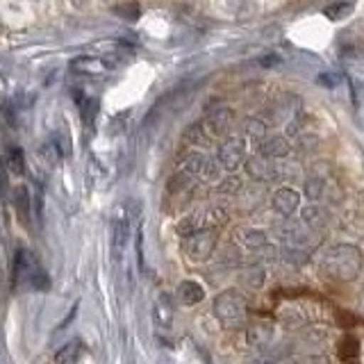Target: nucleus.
<instances>
[{"mask_svg":"<svg viewBox=\"0 0 364 364\" xmlns=\"http://www.w3.org/2000/svg\"><path fill=\"white\" fill-rule=\"evenodd\" d=\"M14 208L16 212L21 214V219L23 221H30V210H32V200H30V191L26 185H21L14 189Z\"/></svg>","mask_w":364,"mask_h":364,"instance_id":"obj_18","label":"nucleus"},{"mask_svg":"<svg viewBox=\"0 0 364 364\" xmlns=\"http://www.w3.org/2000/svg\"><path fill=\"white\" fill-rule=\"evenodd\" d=\"M244 168H246L248 178H253V180H269V178H273V166L269 164V159L262 157V155L248 157L246 162H244Z\"/></svg>","mask_w":364,"mask_h":364,"instance_id":"obj_16","label":"nucleus"},{"mask_svg":"<svg viewBox=\"0 0 364 364\" xmlns=\"http://www.w3.org/2000/svg\"><path fill=\"white\" fill-rule=\"evenodd\" d=\"M289 153H291V146L287 141V136H282V134L267 136V139L259 144V155L267 159H284Z\"/></svg>","mask_w":364,"mask_h":364,"instance_id":"obj_11","label":"nucleus"},{"mask_svg":"<svg viewBox=\"0 0 364 364\" xmlns=\"http://www.w3.org/2000/svg\"><path fill=\"white\" fill-rule=\"evenodd\" d=\"M278 321L287 330H301L303 326H307V314L303 312V307L291 303V305H284L278 310Z\"/></svg>","mask_w":364,"mask_h":364,"instance_id":"obj_14","label":"nucleus"},{"mask_svg":"<svg viewBox=\"0 0 364 364\" xmlns=\"http://www.w3.org/2000/svg\"><path fill=\"white\" fill-rule=\"evenodd\" d=\"M294 364H328V360L323 355H303V358H296Z\"/></svg>","mask_w":364,"mask_h":364,"instance_id":"obj_30","label":"nucleus"},{"mask_svg":"<svg viewBox=\"0 0 364 364\" xmlns=\"http://www.w3.org/2000/svg\"><path fill=\"white\" fill-rule=\"evenodd\" d=\"M180 171H185V173L193 176V178H200L205 182H212L219 178L221 173V166L214 164L210 157H205L203 153H189L185 159H182L180 164Z\"/></svg>","mask_w":364,"mask_h":364,"instance_id":"obj_6","label":"nucleus"},{"mask_svg":"<svg viewBox=\"0 0 364 364\" xmlns=\"http://www.w3.org/2000/svg\"><path fill=\"white\" fill-rule=\"evenodd\" d=\"M232 123H235V112L230 107H225V105H216L208 112V117H205L203 125H205V130H208L212 136H223L230 132L232 128Z\"/></svg>","mask_w":364,"mask_h":364,"instance_id":"obj_9","label":"nucleus"},{"mask_svg":"<svg viewBox=\"0 0 364 364\" xmlns=\"http://www.w3.org/2000/svg\"><path fill=\"white\" fill-rule=\"evenodd\" d=\"M136 259H139V267L144 269V230L141 228L136 230Z\"/></svg>","mask_w":364,"mask_h":364,"instance_id":"obj_32","label":"nucleus"},{"mask_svg":"<svg viewBox=\"0 0 364 364\" xmlns=\"http://www.w3.org/2000/svg\"><path fill=\"white\" fill-rule=\"evenodd\" d=\"M242 280H244V284H248L250 289H259V287H264V282H267V271L259 264H253V267L244 269Z\"/></svg>","mask_w":364,"mask_h":364,"instance_id":"obj_20","label":"nucleus"},{"mask_svg":"<svg viewBox=\"0 0 364 364\" xmlns=\"http://www.w3.org/2000/svg\"><path fill=\"white\" fill-rule=\"evenodd\" d=\"M321 276L337 282H350L360 278L364 269V253L355 244H335L321 257Z\"/></svg>","mask_w":364,"mask_h":364,"instance_id":"obj_1","label":"nucleus"},{"mask_svg":"<svg viewBox=\"0 0 364 364\" xmlns=\"http://www.w3.org/2000/svg\"><path fill=\"white\" fill-rule=\"evenodd\" d=\"M82 341L80 339H73V341H68L66 346H62L60 350H57V355H55V362L57 364H75L80 360V355H82Z\"/></svg>","mask_w":364,"mask_h":364,"instance_id":"obj_17","label":"nucleus"},{"mask_svg":"<svg viewBox=\"0 0 364 364\" xmlns=\"http://www.w3.org/2000/svg\"><path fill=\"white\" fill-rule=\"evenodd\" d=\"M153 318L159 328H171V323H173V305H171L166 294H159L153 303Z\"/></svg>","mask_w":364,"mask_h":364,"instance_id":"obj_15","label":"nucleus"},{"mask_svg":"<svg viewBox=\"0 0 364 364\" xmlns=\"http://www.w3.org/2000/svg\"><path fill=\"white\" fill-rule=\"evenodd\" d=\"M244 364H280V360H273L269 355H257L253 360H246Z\"/></svg>","mask_w":364,"mask_h":364,"instance_id":"obj_34","label":"nucleus"},{"mask_svg":"<svg viewBox=\"0 0 364 364\" xmlns=\"http://www.w3.org/2000/svg\"><path fill=\"white\" fill-rule=\"evenodd\" d=\"M176 296L182 305L191 307V305H198L205 299V287L196 280H182L176 289Z\"/></svg>","mask_w":364,"mask_h":364,"instance_id":"obj_13","label":"nucleus"},{"mask_svg":"<svg viewBox=\"0 0 364 364\" xmlns=\"http://www.w3.org/2000/svg\"><path fill=\"white\" fill-rule=\"evenodd\" d=\"M7 193V164L0 159V196Z\"/></svg>","mask_w":364,"mask_h":364,"instance_id":"obj_33","label":"nucleus"},{"mask_svg":"<svg viewBox=\"0 0 364 364\" xmlns=\"http://www.w3.org/2000/svg\"><path fill=\"white\" fill-rule=\"evenodd\" d=\"M130 242V216H117L112 221V248L117 257L125 250Z\"/></svg>","mask_w":364,"mask_h":364,"instance_id":"obj_12","label":"nucleus"},{"mask_svg":"<svg viewBox=\"0 0 364 364\" xmlns=\"http://www.w3.org/2000/svg\"><path fill=\"white\" fill-rule=\"evenodd\" d=\"M246 132L248 136H253V139H267V123L262 119H248L246 121Z\"/></svg>","mask_w":364,"mask_h":364,"instance_id":"obj_26","label":"nucleus"},{"mask_svg":"<svg viewBox=\"0 0 364 364\" xmlns=\"http://www.w3.org/2000/svg\"><path fill=\"white\" fill-rule=\"evenodd\" d=\"M301 219L307 228H318L323 223V210L321 205L310 203V205H303L301 208Z\"/></svg>","mask_w":364,"mask_h":364,"instance_id":"obj_21","label":"nucleus"},{"mask_svg":"<svg viewBox=\"0 0 364 364\" xmlns=\"http://www.w3.org/2000/svg\"><path fill=\"white\" fill-rule=\"evenodd\" d=\"M303 125H305V117H299V119L291 121V123L287 125V134H289V136L301 134V132H303Z\"/></svg>","mask_w":364,"mask_h":364,"instance_id":"obj_31","label":"nucleus"},{"mask_svg":"<svg viewBox=\"0 0 364 364\" xmlns=\"http://www.w3.org/2000/svg\"><path fill=\"white\" fill-rule=\"evenodd\" d=\"M350 11H353V3H348V0H339V3L328 5L323 9V14L328 18H333V21H341V18H346Z\"/></svg>","mask_w":364,"mask_h":364,"instance_id":"obj_24","label":"nucleus"},{"mask_svg":"<svg viewBox=\"0 0 364 364\" xmlns=\"http://www.w3.org/2000/svg\"><path fill=\"white\" fill-rule=\"evenodd\" d=\"M185 141L191 146H208V134H205L203 123H193L185 130Z\"/></svg>","mask_w":364,"mask_h":364,"instance_id":"obj_23","label":"nucleus"},{"mask_svg":"<svg viewBox=\"0 0 364 364\" xmlns=\"http://www.w3.org/2000/svg\"><path fill=\"white\" fill-rule=\"evenodd\" d=\"M242 180H239L237 176H230V178H225L219 182V187H216V191L219 193H225V196H235V193L242 191Z\"/></svg>","mask_w":364,"mask_h":364,"instance_id":"obj_27","label":"nucleus"},{"mask_svg":"<svg viewBox=\"0 0 364 364\" xmlns=\"http://www.w3.org/2000/svg\"><path fill=\"white\" fill-rule=\"evenodd\" d=\"M32 210L37 212V219L43 221V191L37 189L34 191V198H32Z\"/></svg>","mask_w":364,"mask_h":364,"instance_id":"obj_29","label":"nucleus"},{"mask_svg":"<svg viewBox=\"0 0 364 364\" xmlns=\"http://www.w3.org/2000/svg\"><path fill=\"white\" fill-rule=\"evenodd\" d=\"M303 193H305V198L310 200V203H318V200H321L323 193H326V182H323V178H318V176L307 178L305 185H303Z\"/></svg>","mask_w":364,"mask_h":364,"instance_id":"obj_19","label":"nucleus"},{"mask_svg":"<svg viewBox=\"0 0 364 364\" xmlns=\"http://www.w3.org/2000/svg\"><path fill=\"white\" fill-rule=\"evenodd\" d=\"M62 146L57 144L55 139L53 141H46L43 146H41V151H39V155H41V159L48 166H55V164H60V159H62Z\"/></svg>","mask_w":364,"mask_h":364,"instance_id":"obj_22","label":"nucleus"},{"mask_svg":"<svg viewBox=\"0 0 364 364\" xmlns=\"http://www.w3.org/2000/svg\"><path fill=\"white\" fill-rule=\"evenodd\" d=\"M5 164L14 171V173H26V155H23L21 148H9L7 151V159H5Z\"/></svg>","mask_w":364,"mask_h":364,"instance_id":"obj_25","label":"nucleus"},{"mask_svg":"<svg viewBox=\"0 0 364 364\" xmlns=\"http://www.w3.org/2000/svg\"><path fill=\"white\" fill-rule=\"evenodd\" d=\"M246 344L259 353H267L273 344H276V323L267 321V318L250 323L246 328Z\"/></svg>","mask_w":364,"mask_h":364,"instance_id":"obj_7","label":"nucleus"},{"mask_svg":"<svg viewBox=\"0 0 364 364\" xmlns=\"http://www.w3.org/2000/svg\"><path fill=\"white\" fill-rule=\"evenodd\" d=\"M14 282L18 287L34 289V291H46L50 287V278L46 269L37 262L28 248H18L14 255Z\"/></svg>","mask_w":364,"mask_h":364,"instance_id":"obj_2","label":"nucleus"},{"mask_svg":"<svg viewBox=\"0 0 364 364\" xmlns=\"http://www.w3.org/2000/svg\"><path fill=\"white\" fill-rule=\"evenodd\" d=\"M216 246H219V230H212V228L193 232L182 242V250L191 262H208L214 255Z\"/></svg>","mask_w":364,"mask_h":364,"instance_id":"obj_4","label":"nucleus"},{"mask_svg":"<svg viewBox=\"0 0 364 364\" xmlns=\"http://www.w3.org/2000/svg\"><path fill=\"white\" fill-rule=\"evenodd\" d=\"M212 312H214L216 318H219V323L223 328H239L244 323L246 314H248V303H246L242 291L225 289V291L214 296Z\"/></svg>","mask_w":364,"mask_h":364,"instance_id":"obj_3","label":"nucleus"},{"mask_svg":"<svg viewBox=\"0 0 364 364\" xmlns=\"http://www.w3.org/2000/svg\"><path fill=\"white\" fill-rule=\"evenodd\" d=\"M246 162V139L244 136H228L219 146V166L228 173L235 171Z\"/></svg>","mask_w":364,"mask_h":364,"instance_id":"obj_5","label":"nucleus"},{"mask_svg":"<svg viewBox=\"0 0 364 364\" xmlns=\"http://www.w3.org/2000/svg\"><path fill=\"white\" fill-rule=\"evenodd\" d=\"M235 239L237 244H242L248 250H259L269 246V235L267 230H259V228H237Z\"/></svg>","mask_w":364,"mask_h":364,"instance_id":"obj_10","label":"nucleus"},{"mask_svg":"<svg viewBox=\"0 0 364 364\" xmlns=\"http://www.w3.org/2000/svg\"><path fill=\"white\" fill-rule=\"evenodd\" d=\"M271 208L276 214L289 219L296 212H301V193L291 187H278L271 193Z\"/></svg>","mask_w":364,"mask_h":364,"instance_id":"obj_8","label":"nucleus"},{"mask_svg":"<svg viewBox=\"0 0 364 364\" xmlns=\"http://www.w3.org/2000/svg\"><path fill=\"white\" fill-rule=\"evenodd\" d=\"M117 14H121L125 21H136L139 18V7H136L134 3H128V5H121V7H117L114 9Z\"/></svg>","mask_w":364,"mask_h":364,"instance_id":"obj_28","label":"nucleus"}]
</instances>
